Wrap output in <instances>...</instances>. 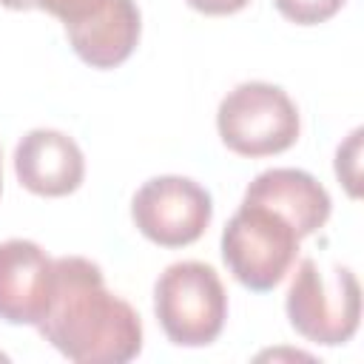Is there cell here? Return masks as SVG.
<instances>
[{
    "mask_svg": "<svg viewBox=\"0 0 364 364\" xmlns=\"http://www.w3.org/2000/svg\"><path fill=\"white\" fill-rule=\"evenodd\" d=\"M40 336L77 364H125L142 350L136 310L105 287L100 264L82 256L54 259Z\"/></svg>",
    "mask_w": 364,
    "mask_h": 364,
    "instance_id": "cell-1",
    "label": "cell"
},
{
    "mask_svg": "<svg viewBox=\"0 0 364 364\" xmlns=\"http://www.w3.org/2000/svg\"><path fill=\"white\" fill-rule=\"evenodd\" d=\"M299 242L301 236L279 210L242 199L222 230V262L242 287L267 293L290 273Z\"/></svg>",
    "mask_w": 364,
    "mask_h": 364,
    "instance_id": "cell-2",
    "label": "cell"
},
{
    "mask_svg": "<svg viewBox=\"0 0 364 364\" xmlns=\"http://www.w3.org/2000/svg\"><path fill=\"white\" fill-rule=\"evenodd\" d=\"M154 313L176 347H205L219 338L228 318V293L205 262H173L154 284Z\"/></svg>",
    "mask_w": 364,
    "mask_h": 364,
    "instance_id": "cell-3",
    "label": "cell"
},
{
    "mask_svg": "<svg viewBox=\"0 0 364 364\" xmlns=\"http://www.w3.org/2000/svg\"><path fill=\"white\" fill-rule=\"evenodd\" d=\"M284 310L290 327L324 347L347 344L361 318V287L350 267L336 264L333 273H321L316 259H301L287 287Z\"/></svg>",
    "mask_w": 364,
    "mask_h": 364,
    "instance_id": "cell-4",
    "label": "cell"
},
{
    "mask_svg": "<svg viewBox=\"0 0 364 364\" xmlns=\"http://www.w3.org/2000/svg\"><path fill=\"white\" fill-rule=\"evenodd\" d=\"M222 142L239 156H273L296 145L299 111L273 82L250 80L225 94L216 111Z\"/></svg>",
    "mask_w": 364,
    "mask_h": 364,
    "instance_id": "cell-5",
    "label": "cell"
},
{
    "mask_svg": "<svg viewBox=\"0 0 364 364\" xmlns=\"http://www.w3.org/2000/svg\"><path fill=\"white\" fill-rule=\"evenodd\" d=\"M37 9L63 23L68 46L91 68L122 65L139 43L134 0H37Z\"/></svg>",
    "mask_w": 364,
    "mask_h": 364,
    "instance_id": "cell-6",
    "label": "cell"
},
{
    "mask_svg": "<svg viewBox=\"0 0 364 364\" xmlns=\"http://www.w3.org/2000/svg\"><path fill=\"white\" fill-rule=\"evenodd\" d=\"M210 216V193L188 176H154L131 199L136 230L159 247L193 245L208 230Z\"/></svg>",
    "mask_w": 364,
    "mask_h": 364,
    "instance_id": "cell-7",
    "label": "cell"
},
{
    "mask_svg": "<svg viewBox=\"0 0 364 364\" xmlns=\"http://www.w3.org/2000/svg\"><path fill=\"white\" fill-rule=\"evenodd\" d=\"M54 279V259L31 239L0 242V318L37 327Z\"/></svg>",
    "mask_w": 364,
    "mask_h": 364,
    "instance_id": "cell-8",
    "label": "cell"
},
{
    "mask_svg": "<svg viewBox=\"0 0 364 364\" xmlns=\"http://www.w3.org/2000/svg\"><path fill=\"white\" fill-rule=\"evenodd\" d=\"M14 173L37 196H68L85 179V156L68 134L34 128L14 148Z\"/></svg>",
    "mask_w": 364,
    "mask_h": 364,
    "instance_id": "cell-9",
    "label": "cell"
},
{
    "mask_svg": "<svg viewBox=\"0 0 364 364\" xmlns=\"http://www.w3.org/2000/svg\"><path fill=\"white\" fill-rule=\"evenodd\" d=\"M245 199L250 202H262L273 210H279L293 228L296 233L313 236L316 230L324 228V222L330 219V193L324 191V185L299 168H270L262 171L245 191Z\"/></svg>",
    "mask_w": 364,
    "mask_h": 364,
    "instance_id": "cell-10",
    "label": "cell"
},
{
    "mask_svg": "<svg viewBox=\"0 0 364 364\" xmlns=\"http://www.w3.org/2000/svg\"><path fill=\"white\" fill-rule=\"evenodd\" d=\"M347 0H273L279 14L296 26H318L341 11Z\"/></svg>",
    "mask_w": 364,
    "mask_h": 364,
    "instance_id": "cell-11",
    "label": "cell"
},
{
    "mask_svg": "<svg viewBox=\"0 0 364 364\" xmlns=\"http://www.w3.org/2000/svg\"><path fill=\"white\" fill-rule=\"evenodd\" d=\"M358 156H361V128H355L350 134V139L344 145H338V151H336V176L353 199H358V193H361L358 191Z\"/></svg>",
    "mask_w": 364,
    "mask_h": 364,
    "instance_id": "cell-12",
    "label": "cell"
},
{
    "mask_svg": "<svg viewBox=\"0 0 364 364\" xmlns=\"http://www.w3.org/2000/svg\"><path fill=\"white\" fill-rule=\"evenodd\" d=\"M193 11L208 14V17H225V14H236L242 11L250 0H185Z\"/></svg>",
    "mask_w": 364,
    "mask_h": 364,
    "instance_id": "cell-13",
    "label": "cell"
},
{
    "mask_svg": "<svg viewBox=\"0 0 364 364\" xmlns=\"http://www.w3.org/2000/svg\"><path fill=\"white\" fill-rule=\"evenodd\" d=\"M0 6L11 11H28V9H37V0H0Z\"/></svg>",
    "mask_w": 364,
    "mask_h": 364,
    "instance_id": "cell-14",
    "label": "cell"
},
{
    "mask_svg": "<svg viewBox=\"0 0 364 364\" xmlns=\"http://www.w3.org/2000/svg\"><path fill=\"white\" fill-rule=\"evenodd\" d=\"M0 361H9V355H6V353H0Z\"/></svg>",
    "mask_w": 364,
    "mask_h": 364,
    "instance_id": "cell-15",
    "label": "cell"
},
{
    "mask_svg": "<svg viewBox=\"0 0 364 364\" xmlns=\"http://www.w3.org/2000/svg\"><path fill=\"white\" fill-rule=\"evenodd\" d=\"M0 188H3V168H0Z\"/></svg>",
    "mask_w": 364,
    "mask_h": 364,
    "instance_id": "cell-16",
    "label": "cell"
}]
</instances>
